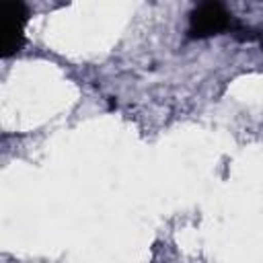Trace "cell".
I'll return each mask as SVG.
<instances>
[{
	"label": "cell",
	"instance_id": "6da1fadb",
	"mask_svg": "<svg viewBox=\"0 0 263 263\" xmlns=\"http://www.w3.org/2000/svg\"><path fill=\"white\" fill-rule=\"evenodd\" d=\"M238 25L234 23L232 14L224 8L220 2H203L197 8L191 10L189 14V37L193 39H203L212 35H220L224 31L236 33Z\"/></svg>",
	"mask_w": 263,
	"mask_h": 263
},
{
	"label": "cell",
	"instance_id": "7a4b0ae2",
	"mask_svg": "<svg viewBox=\"0 0 263 263\" xmlns=\"http://www.w3.org/2000/svg\"><path fill=\"white\" fill-rule=\"evenodd\" d=\"M2 35H4V58L16 53L25 43V23L29 18V8L25 2L10 0L0 4Z\"/></svg>",
	"mask_w": 263,
	"mask_h": 263
}]
</instances>
